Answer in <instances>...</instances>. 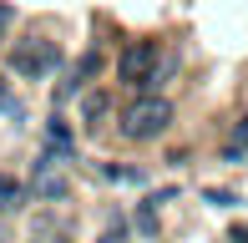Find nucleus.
I'll list each match as a JSON object with an SVG mask.
<instances>
[{"mask_svg": "<svg viewBox=\"0 0 248 243\" xmlns=\"http://www.w3.org/2000/svg\"><path fill=\"white\" fill-rule=\"evenodd\" d=\"M172 127V102L167 96H137V102L122 112V137L127 142H152V137H162V132Z\"/></svg>", "mask_w": 248, "mask_h": 243, "instance_id": "nucleus-1", "label": "nucleus"}, {"mask_svg": "<svg viewBox=\"0 0 248 243\" xmlns=\"http://www.w3.org/2000/svg\"><path fill=\"white\" fill-rule=\"evenodd\" d=\"M157 41H127V51L117 56V81L122 86H152L157 76Z\"/></svg>", "mask_w": 248, "mask_h": 243, "instance_id": "nucleus-2", "label": "nucleus"}, {"mask_svg": "<svg viewBox=\"0 0 248 243\" xmlns=\"http://www.w3.org/2000/svg\"><path fill=\"white\" fill-rule=\"evenodd\" d=\"M56 66H61V51L51 46V41H36V46H16L10 51V71H20L26 76V81H36V76H46V71H56Z\"/></svg>", "mask_w": 248, "mask_h": 243, "instance_id": "nucleus-3", "label": "nucleus"}, {"mask_svg": "<svg viewBox=\"0 0 248 243\" xmlns=\"http://www.w3.org/2000/svg\"><path fill=\"white\" fill-rule=\"evenodd\" d=\"M61 167L66 162H56L51 152H41L36 157V167H31V187H36V197H46V203H61L71 187H66V178H61Z\"/></svg>", "mask_w": 248, "mask_h": 243, "instance_id": "nucleus-4", "label": "nucleus"}, {"mask_svg": "<svg viewBox=\"0 0 248 243\" xmlns=\"http://www.w3.org/2000/svg\"><path fill=\"white\" fill-rule=\"evenodd\" d=\"M46 152L56 162H76V137H71V127H66V117L46 122Z\"/></svg>", "mask_w": 248, "mask_h": 243, "instance_id": "nucleus-5", "label": "nucleus"}, {"mask_svg": "<svg viewBox=\"0 0 248 243\" xmlns=\"http://www.w3.org/2000/svg\"><path fill=\"white\" fill-rule=\"evenodd\" d=\"M101 71V56H96V51H86V56L81 61H76V76H71V81H66L61 86V91H56V102H71V91H81V86L86 81H92V76Z\"/></svg>", "mask_w": 248, "mask_h": 243, "instance_id": "nucleus-6", "label": "nucleus"}, {"mask_svg": "<svg viewBox=\"0 0 248 243\" xmlns=\"http://www.w3.org/2000/svg\"><path fill=\"white\" fill-rule=\"evenodd\" d=\"M26 203V187H20L16 178H5V172H0V208H20Z\"/></svg>", "mask_w": 248, "mask_h": 243, "instance_id": "nucleus-7", "label": "nucleus"}, {"mask_svg": "<svg viewBox=\"0 0 248 243\" xmlns=\"http://www.w3.org/2000/svg\"><path fill=\"white\" fill-rule=\"evenodd\" d=\"M137 233H142V238L157 233V197H147V203L137 208Z\"/></svg>", "mask_w": 248, "mask_h": 243, "instance_id": "nucleus-8", "label": "nucleus"}, {"mask_svg": "<svg viewBox=\"0 0 248 243\" xmlns=\"http://www.w3.org/2000/svg\"><path fill=\"white\" fill-rule=\"evenodd\" d=\"M101 117H107V96H86V127H101Z\"/></svg>", "mask_w": 248, "mask_h": 243, "instance_id": "nucleus-9", "label": "nucleus"}, {"mask_svg": "<svg viewBox=\"0 0 248 243\" xmlns=\"http://www.w3.org/2000/svg\"><path fill=\"white\" fill-rule=\"evenodd\" d=\"M243 152H248V122H243L238 132H233V142H228V152H223V157H228V162H238Z\"/></svg>", "mask_w": 248, "mask_h": 243, "instance_id": "nucleus-10", "label": "nucleus"}, {"mask_svg": "<svg viewBox=\"0 0 248 243\" xmlns=\"http://www.w3.org/2000/svg\"><path fill=\"white\" fill-rule=\"evenodd\" d=\"M96 243H127V228H122V218H117V223H111V228H107V233H101Z\"/></svg>", "mask_w": 248, "mask_h": 243, "instance_id": "nucleus-11", "label": "nucleus"}, {"mask_svg": "<svg viewBox=\"0 0 248 243\" xmlns=\"http://www.w3.org/2000/svg\"><path fill=\"white\" fill-rule=\"evenodd\" d=\"M208 203H213V208H233L238 197H233V193H218V187H213V193H208Z\"/></svg>", "mask_w": 248, "mask_h": 243, "instance_id": "nucleus-12", "label": "nucleus"}, {"mask_svg": "<svg viewBox=\"0 0 248 243\" xmlns=\"http://www.w3.org/2000/svg\"><path fill=\"white\" fill-rule=\"evenodd\" d=\"M107 178L111 182H137V172H132V167H107Z\"/></svg>", "mask_w": 248, "mask_h": 243, "instance_id": "nucleus-13", "label": "nucleus"}, {"mask_svg": "<svg viewBox=\"0 0 248 243\" xmlns=\"http://www.w3.org/2000/svg\"><path fill=\"white\" fill-rule=\"evenodd\" d=\"M5 20H10V10H5V5H0V26H5Z\"/></svg>", "mask_w": 248, "mask_h": 243, "instance_id": "nucleus-14", "label": "nucleus"}]
</instances>
